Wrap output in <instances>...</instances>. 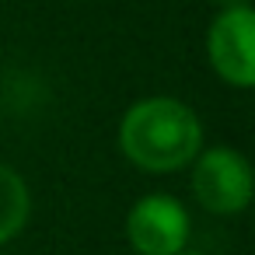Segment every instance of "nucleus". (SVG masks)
Segmentation results:
<instances>
[{
	"label": "nucleus",
	"instance_id": "obj_1",
	"mask_svg": "<svg viewBox=\"0 0 255 255\" xmlns=\"http://www.w3.org/2000/svg\"><path fill=\"white\" fill-rule=\"evenodd\" d=\"M119 154L143 175L185 171L206 147V126L199 112L175 95H147L126 105L116 126Z\"/></svg>",
	"mask_w": 255,
	"mask_h": 255
},
{
	"label": "nucleus",
	"instance_id": "obj_3",
	"mask_svg": "<svg viewBox=\"0 0 255 255\" xmlns=\"http://www.w3.org/2000/svg\"><path fill=\"white\" fill-rule=\"evenodd\" d=\"M206 63L213 77L234 91L255 88V7L224 4L206 25Z\"/></svg>",
	"mask_w": 255,
	"mask_h": 255
},
{
	"label": "nucleus",
	"instance_id": "obj_5",
	"mask_svg": "<svg viewBox=\"0 0 255 255\" xmlns=\"http://www.w3.org/2000/svg\"><path fill=\"white\" fill-rule=\"evenodd\" d=\"M32 210H35V199H32L28 178L14 164L0 161V252L28 231Z\"/></svg>",
	"mask_w": 255,
	"mask_h": 255
},
{
	"label": "nucleus",
	"instance_id": "obj_6",
	"mask_svg": "<svg viewBox=\"0 0 255 255\" xmlns=\"http://www.w3.org/2000/svg\"><path fill=\"white\" fill-rule=\"evenodd\" d=\"M178 255H210V252H199V248H185V252H178Z\"/></svg>",
	"mask_w": 255,
	"mask_h": 255
},
{
	"label": "nucleus",
	"instance_id": "obj_2",
	"mask_svg": "<svg viewBox=\"0 0 255 255\" xmlns=\"http://www.w3.org/2000/svg\"><path fill=\"white\" fill-rule=\"evenodd\" d=\"M189 171V192L192 203L210 217H238L252 206L255 196V171L252 161L227 143L203 147Z\"/></svg>",
	"mask_w": 255,
	"mask_h": 255
},
{
	"label": "nucleus",
	"instance_id": "obj_7",
	"mask_svg": "<svg viewBox=\"0 0 255 255\" xmlns=\"http://www.w3.org/2000/svg\"><path fill=\"white\" fill-rule=\"evenodd\" d=\"M0 255H7V252H0Z\"/></svg>",
	"mask_w": 255,
	"mask_h": 255
},
{
	"label": "nucleus",
	"instance_id": "obj_4",
	"mask_svg": "<svg viewBox=\"0 0 255 255\" xmlns=\"http://www.w3.org/2000/svg\"><path fill=\"white\" fill-rule=\"evenodd\" d=\"M123 231L133 255H178L192 241V213L171 192H143L126 210Z\"/></svg>",
	"mask_w": 255,
	"mask_h": 255
}]
</instances>
